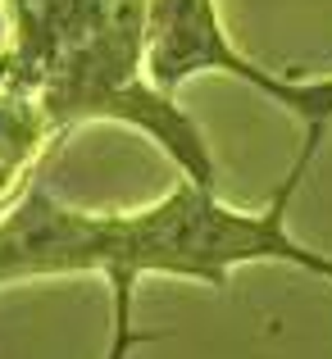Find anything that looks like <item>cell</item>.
I'll return each mask as SVG.
<instances>
[{
	"label": "cell",
	"mask_w": 332,
	"mask_h": 359,
	"mask_svg": "<svg viewBox=\"0 0 332 359\" xmlns=\"http://www.w3.org/2000/svg\"><path fill=\"white\" fill-rule=\"evenodd\" d=\"M291 196L282 187L264 214L227 210L214 187L178 182L164 201L137 214H82L55 201L36 177L0 219V287L55 273H105L109 282H137L141 273L196 278L223 287L237 264H296L324 278L332 255L300 245L287 232Z\"/></svg>",
	"instance_id": "1"
},
{
	"label": "cell",
	"mask_w": 332,
	"mask_h": 359,
	"mask_svg": "<svg viewBox=\"0 0 332 359\" xmlns=\"http://www.w3.org/2000/svg\"><path fill=\"white\" fill-rule=\"evenodd\" d=\"M9 50L60 141L78 123H128L159 141L187 182L214 187L201 128L146 78L150 0H5Z\"/></svg>",
	"instance_id": "2"
},
{
	"label": "cell",
	"mask_w": 332,
	"mask_h": 359,
	"mask_svg": "<svg viewBox=\"0 0 332 359\" xmlns=\"http://www.w3.org/2000/svg\"><path fill=\"white\" fill-rule=\"evenodd\" d=\"M196 73L241 78V82H251L255 91H264L269 100L287 105L291 114L305 123L300 155H296V164H291L287 182H282L287 191H296V187L305 182L310 164L319 159V146H324V137L332 128V78L287 82V78H273L260 64H251L227 41L214 0H150V18H146V78H150V87L173 96Z\"/></svg>",
	"instance_id": "3"
},
{
	"label": "cell",
	"mask_w": 332,
	"mask_h": 359,
	"mask_svg": "<svg viewBox=\"0 0 332 359\" xmlns=\"http://www.w3.org/2000/svg\"><path fill=\"white\" fill-rule=\"evenodd\" d=\"M55 141H60V132L46 114L36 87L27 82L23 69H14V78L0 91V201L27 182V173L41 164V155L55 150Z\"/></svg>",
	"instance_id": "4"
},
{
	"label": "cell",
	"mask_w": 332,
	"mask_h": 359,
	"mask_svg": "<svg viewBox=\"0 0 332 359\" xmlns=\"http://www.w3.org/2000/svg\"><path fill=\"white\" fill-rule=\"evenodd\" d=\"M14 69H18V60H14V50L9 46H0V91H5V82L14 78Z\"/></svg>",
	"instance_id": "5"
},
{
	"label": "cell",
	"mask_w": 332,
	"mask_h": 359,
	"mask_svg": "<svg viewBox=\"0 0 332 359\" xmlns=\"http://www.w3.org/2000/svg\"><path fill=\"white\" fill-rule=\"evenodd\" d=\"M324 278H328V282H332V264H328V273H324Z\"/></svg>",
	"instance_id": "6"
}]
</instances>
